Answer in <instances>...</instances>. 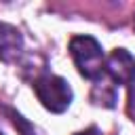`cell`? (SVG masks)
<instances>
[{
	"label": "cell",
	"instance_id": "obj_8",
	"mask_svg": "<svg viewBox=\"0 0 135 135\" xmlns=\"http://www.w3.org/2000/svg\"><path fill=\"white\" fill-rule=\"evenodd\" d=\"M0 135H4V133H2V131H0Z\"/></svg>",
	"mask_w": 135,
	"mask_h": 135
},
{
	"label": "cell",
	"instance_id": "obj_5",
	"mask_svg": "<svg viewBox=\"0 0 135 135\" xmlns=\"http://www.w3.org/2000/svg\"><path fill=\"white\" fill-rule=\"evenodd\" d=\"M91 99H93L97 105H103V108H114V105H116V89H114V84L105 82L103 78L95 80V86H93Z\"/></svg>",
	"mask_w": 135,
	"mask_h": 135
},
{
	"label": "cell",
	"instance_id": "obj_1",
	"mask_svg": "<svg viewBox=\"0 0 135 135\" xmlns=\"http://www.w3.org/2000/svg\"><path fill=\"white\" fill-rule=\"evenodd\" d=\"M70 55L80 76L89 80H99L105 76V55L93 36H74L70 40Z\"/></svg>",
	"mask_w": 135,
	"mask_h": 135
},
{
	"label": "cell",
	"instance_id": "obj_4",
	"mask_svg": "<svg viewBox=\"0 0 135 135\" xmlns=\"http://www.w3.org/2000/svg\"><path fill=\"white\" fill-rule=\"evenodd\" d=\"M23 51V36L21 32L11 25V23H4L0 21V61L4 63H13L19 59Z\"/></svg>",
	"mask_w": 135,
	"mask_h": 135
},
{
	"label": "cell",
	"instance_id": "obj_3",
	"mask_svg": "<svg viewBox=\"0 0 135 135\" xmlns=\"http://www.w3.org/2000/svg\"><path fill=\"white\" fill-rule=\"evenodd\" d=\"M105 74L116 84L133 86L135 84V57L124 49L112 51V55L105 59Z\"/></svg>",
	"mask_w": 135,
	"mask_h": 135
},
{
	"label": "cell",
	"instance_id": "obj_6",
	"mask_svg": "<svg viewBox=\"0 0 135 135\" xmlns=\"http://www.w3.org/2000/svg\"><path fill=\"white\" fill-rule=\"evenodd\" d=\"M8 114L13 116V122H15V127H17V124H19L21 129H25V127H27V122H25V120H23L19 114H15V112H8ZM25 135H30V133H25Z\"/></svg>",
	"mask_w": 135,
	"mask_h": 135
},
{
	"label": "cell",
	"instance_id": "obj_2",
	"mask_svg": "<svg viewBox=\"0 0 135 135\" xmlns=\"http://www.w3.org/2000/svg\"><path fill=\"white\" fill-rule=\"evenodd\" d=\"M34 93L38 97V101L53 114H61L70 108L72 103V89L68 84L65 78L57 76V74H51V72H40L34 82Z\"/></svg>",
	"mask_w": 135,
	"mask_h": 135
},
{
	"label": "cell",
	"instance_id": "obj_7",
	"mask_svg": "<svg viewBox=\"0 0 135 135\" xmlns=\"http://www.w3.org/2000/svg\"><path fill=\"white\" fill-rule=\"evenodd\" d=\"M74 135H101V131H99L97 127H89V129H84V131H78V133H74Z\"/></svg>",
	"mask_w": 135,
	"mask_h": 135
}]
</instances>
